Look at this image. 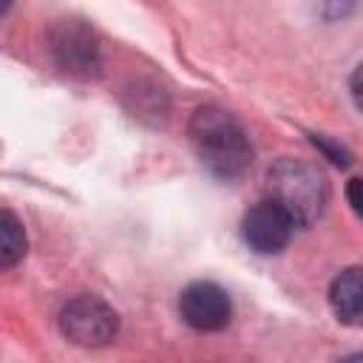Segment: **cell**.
<instances>
[{
  "mask_svg": "<svg viewBox=\"0 0 363 363\" xmlns=\"http://www.w3.org/2000/svg\"><path fill=\"white\" fill-rule=\"evenodd\" d=\"M190 142L201 164L218 179H238L252 164V145L244 125L218 105H204L193 113Z\"/></svg>",
  "mask_w": 363,
  "mask_h": 363,
  "instance_id": "1",
  "label": "cell"
},
{
  "mask_svg": "<svg viewBox=\"0 0 363 363\" xmlns=\"http://www.w3.org/2000/svg\"><path fill=\"white\" fill-rule=\"evenodd\" d=\"M267 201H272L295 227L315 224L329 201V184L318 164L303 159H278L267 173Z\"/></svg>",
  "mask_w": 363,
  "mask_h": 363,
  "instance_id": "2",
  "label": "cell"
},
{
  "mask_svg": "<svg viewBox=\"0 0 363 363\" xmlns=\"http://www.w3.org/2000/svg\"><path fill=\"white\" fill-rule=\"evenodd\" d=\"M60 332L85 349L108 346L119 332V315L96 295H77L60 312Z\"/></svg>",
  "mask_w": 363,
  "mask_h": 363,
  "instance_id": "3",
  "label": "cell"
},
{
  "mask_svg": "<svg viewBox=\"0 0 363 363\" xmlns=\"http://www.w3.org/2000/svg\"><path fill=\"white\" fill-rule=\"evenodd\" d=\"M179 315L196 332H221L233 318L230 295L213 281H196L179 295Z\"/></svg>",
  "mask_w": 363,
  "mask_h": 363,
  "instance_id": "4",
  "label": "cell"
},
{
  "mask_svg": "<svg viewBox=\"0 0 363 363\" xmlns=\"http://www.w3.org/2000/svg\"><path fill=\"white\" fill-rule=\"evenodd\" d=\"M51 54L62 71L77 77H91L99 68V45L79 20H60L51 28Z\"/></svg>",
  "mask_w": 363,
  "mask_h": 363,
  "instance_id": "5",
  "label": "cell"
},
{
  "mask_svg": "<svg viewBox=\"0 0 363 363\" xmlns=\"http://www.w3.org/2000/svg\"><path fill=\"white\" fill-rule=\"evenodd\" d=\"M292 230H295V224L272 201L255 204L252 210H247V216L241 221V235H244L247 247L261 252V255L281 252L289 244Z\"/></svg>",
  "mask_w": 363,
  "mask_h": 363,
  "instance_id": "6",
  "label": "cell"
},
{
  "mask_svg": "<svg viewBox=\"0 0 363 363\" xmlns=\"http://www.w3.org/2000/svg\"><path fill=\"white\" fill-rule=\"evenodd\" d=\"M329 303L337 320L357 326L363 312V284H360V267H349L340 275H335L329 286Z\"/></svg>",
  "mask_w": 363,
  "mask_h": 363,
  "instance_id": "7",
  "label": "cell"
},
{
  "mask_svg": "<svg viewBox=\"0 0 363 363\" xmlns=\"http://www.w3.org/2000/svg\"><path fill=\"white\" fill-rule=\"evenodd\" d=\"M26 230H23V221L9 213V210H0V269H9L14 267L23 255H26Z\"/></svg>",
  "mask_w": 363,
  "mask_h": 363,
  "instance_id": "8",
  "label": "cell"
},
{
  "mask_svg": "<svg viewBox=\"0 0 363 363\" xmlns=\"http://www.w3.org/2000/svg\"><path fill=\"white\" fill-rule=\"evenodd\" d=\"M312 142L335 162V164H340V167H346V164H352V153L343 147V145H335V142H329L326 136H312Z\"/></svg>",
  "mask_w": 363,
  "mask_h": 363,
  "instance_id": "9",
  "label": "cell"
},
{
  "mask_svg": "<svg viewBox=\"0 0 363 363\" xmlns=\"http://www.w3.org/2000/svg\"><path fill=\"white\" fill-rule=\"evenodd\" d=\"M346 196H349L352 210L360 216V179H349V190H346Z\"/></svg>",
  "mask_w": 363,
  "mask_h": 363,
  "instance_id": "10",
  "label": "cell"
},
{
  "mask_svg": "<svg viewBox=\"0 0 363 363\" xmlns=\"http://www.w3.org/2000/svg\"><path fill=\"white\" fill-rule=\"evenodd\" d=\"M340 363H363V357H360V354H349V357H343Z\"/></svg>",
  "mask_w": 363,
  "mask_h": 363,
  "instance_id": "11",
  "label": "cell"
},
{
  "mask_svg": "<svg viewBox=\"0 0 363 363\" xmlns=\"http://www.w3.org/2000/svg\"><path fill=\"white\" fill-rule=\"evenodd\" d=\"M3 11H9V3H0V14H3Z\"/></svg>",
  "mask_w": 363,
  "mask_h": 363,
  "instance_id": "12",
  "label": "cell"
}]
</instances>
